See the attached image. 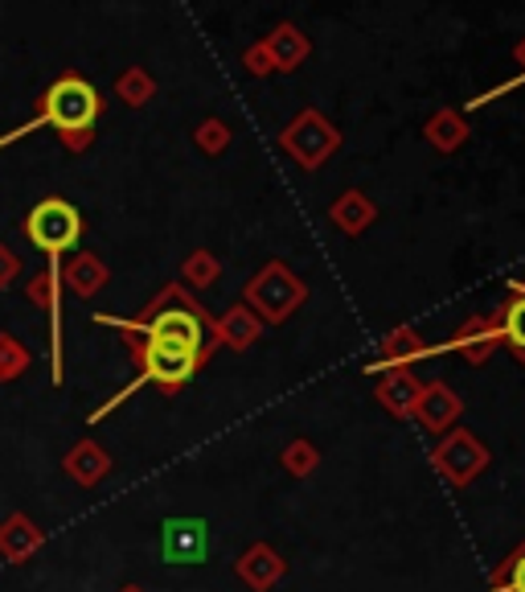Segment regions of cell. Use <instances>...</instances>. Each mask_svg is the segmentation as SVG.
Instances as JSON below:
<instances>
[{
  "label": "cell",
  "instance_id": "4",
  "mask_svg": "<svg viewBox=\"0 0 525 592\" xmlns=\"http://www.w3.org/2000/svg\"><path fill=\"white\" fill-rule=\"evenodd\" d=\"M243 297H246L243 305L251 309L259 322L280 325V322H288L300 305H304L308 285H304L288 264L271 259V264H262V268L251 276V285L243 288Z\"/></svg>",
  "mask_w": 525,
  "mask_h": 592
},
{
  "label": "cell",
  "instance_id": "7",
  "mask_svg": "<svg viewBox=\"0 0 525 592\" xmlns=\"http://www.w3.org/2000/svg\"><path fill=\"white\" fill-rule=\"evenodd\" d=\"M280 148L288 157H296V165L304 169H320L341 148V132L320 111H304L280 132Z\"/></svg>",
  "mask_w": 525,
  "mask_h": 592
},
{
  "label": "cell",
  "instance_id": "14",
  "mask_svg": "<svg viewBox=\"0 0 525 592\" xmlns=\"http://www.w3.org/2000/svg\"><path fill=\"white\" fill-rule=\"evenodd\" d=\"M497 325H501V341L525 366V280H509V301L497 313Z\"/></svg>",
  "mask_w": 525,
  "mask_h": 592
},
{
  "label": "cell",
  "instance_id": "27",
  "mask_svg": "<svg viewBox=\"0 0 525 592\" xmlns=\"http://www.w3.org/2000/svg\"><path fill=\"white\" fill-rule=\"evenodd\" d=\"M517 62H522V67H525V41H522V46H517ZM522 78H525V74H522ZM522 78H513V83H505V87H501V90L517 87V83H522ZM501 90H497V95H501Z\"/></svg>",
  "mask_w": 525,
  "mask_h": 592
},
{
  "label": "cell",
  "instance_id": "15",
  "mask_svg": "<svg viewBox=\"0 0 525 592\" xmlns=\"http://www.w3.org/2000/svg\"><path fill=\"white\" fill-rule=\"evenodd\" d=\"M374 218H378V206H374V197H366L362 190H345V194L333 202V210H329V222L345 234L369 231Z\"/></svg>",
  "mask_w": 525,
  "mask_h": 592
},
{
  "label": "cell",
  "instance_id": "9",
  "mask_svg": "<svg viewBox=\"0 0 525 592\" xmlns=\"http://www.w3.org/2000/svg\"><path fill=\"white\" fill-rule=\"evenodd\" d=\"M460 415H464V399L443 383V378H436V383H423V395L419 403H415V424H419L423 432H431V436H443L448 428H455L460 424Z\"/></svg>",
  "mask_w": 525,
  "mask_h": 592
},
{
  "label": "cell",
  "instance_id": "10",
  "mask_svg": "<svg viewBox=\"0 0 525 592\" xmlns=\"http://www.w3.org/2000/svg\"><path fill=\"white\" fill-rule=\"evenodd\" d=\"M497 346H501V325H497V313H492V317H468L448 338L443 350H452V354H460V359L473 362V366H485L497 354Z\"/></svg>",
  "mask_w": 525,
  "mask_h": 592
},
{
  "label": "cell",
  "instance_id": "18",
  "mask_svg": "<svg viewBox=\"0 0 525 592\" xmlns=\"http://www.w3.org/2000/svg\"><path fill=\"white\" fill-rule=\"evenodd\" d=\"M489 592H525V539L501 559V568L489 576Z\"/></svg>",
  "mask_w": 525,
  "mask_h": 592
},
{
  "label": "cell",
  "instance_id": "12",
  "mask_svg": "<svg viewBox=\"0 0 525 592\" xmlns=\"http://www.w3.org/2000/svg\"><path fill=\"white\" fill-rule=\"evenodd\" d=\"M378 375H382L378 387H374L378 403H382L390 415L411 420V415H415V403H419V395H423V383L411 375V366H394V371H378Z\"/></svg>",
  "mask_w": 525,
  "mask_h": 592
},
{
  "label": "cell",
  "instance_id": "5",
  "mask_svg": "<svg viewBox=\"0 0 525 592\" xmlns=\"http://www.w3.org/2000/svg\"><path fill=\"white\" fill-rule=\"evenodd\" d=\"M489 449H485V440L468 428H448L439 436V445L431 449V466L443 482L452 485V490H468V485L489 469Z\"/></svg>",
  "mask_w": 525,
  "mask_h": 592
},
{
  "label": "cell",
  "instance_id": "22",
  "mask_svg": "<svg viewBox=\"0 0 525 592\" xmlns=\"http://www.w3.org/2000/svg\"><path fill=\"white\" fill-rule=\"evenodd\" d=\"M120 95L132 104V108H141V104H148V99H152V78H148L141 67H132V71L120 78Z\"/></svg>",
  "mask_w": 525,
  "mask_h": 592
},
{
  "label": "cell",
  "instance_id": "17",
  "mask_svg": "<svg viewBox=\"0 0 525 592\" xmlns=\"http://www.w3.org/2000/svg\"><path fill=\"white\" fill-rule=\"evenodd\" d=\"M213 334H218V341L234 346V350H246L262 334V322L246 305H234L222 322H213Z\"/></svg>",
  "mask_w": 525,
  "mask_h": 592
},
{
  "label": "cell",
  "instance_id": "26",
  "mask_svg": "<svg viewBox=\"0 0 525 592\" xmlns=\"http://www.w3.org/2000/svg\"><path fill=\"white\" fill-rule=\"evenodd\" d=\"M13 268H17V264H13V259H9V255L0 252V285H4V280H9V276H13Z\"/></svg>",
  "mask_w": 525,
  "mask_h": 592
},
{
  "label": "cell",
  "instance_id": "19",
  "mask_svg": "<svg viewBox=\"0 0 525 592\" xmlns=\"http://www.w3.org/2000/svg\"><path fill=\"white\" fill-rule=\"evenodd\" d=\"M464 136H468V128H464V120H460L455 111H439L436 120L427 124V141L436 144L439 153H452V148H460V144H464Z\"/></svg>",
  "mask_w": 525,
  "mask_h": 592
},
{
  "label": "cell",
  "instance_id": "20",
  "mask_svg": "<svg viewBox=\"0 0 525 592\" xmlns=\"http://www.w3.org/2000/svg\"><path fill=\"white\" fill-rule=\"evenodd\" d=\"M280 461H283V469H288L292 478H313L316 466H320V449H316L313 440H304V436H300V440H292V445L283 449Z\"/></svg>",
  "mask_w": 525,
  "mask_h": 592
},
{
  "label": "cell",
  "instance_id": "13",
  "mask_svg": "<svg viewBox=\"0 0 525 592\" xmlns=\"http://www.w3.org/2000/svg\"><path fill=\"white\" fill-rule=\"evenodd\" d=\"M436 350L427 346V341L419 338V329H411V325H399L394 334H386L382 341V354H378V362L369 366L374 375L378 371H394V366H411V362H419V359H431Z\"/></svg>",
  "mask_w": 525,
  "mask_h": 592
},
{
  "label": "cell",
  "instance_id": "16",
  "mask_svg": "<svg viewBox=\"0 0 525 592\" xmlns=\"http://www.w3.org/2000/svg\"><path fill=\"white\" fill-rule=\"evenodd\" d=\"M267 55L276 62V71H296L300 62L308 58V37L300 34L296 25H280L276 34L267 37Z\"/></svg>",
  "mask_w": 525,
  "mask_h": 592
},
{
  "label": "cell",
  "instance_id": "21",
  "mask_svg": "<svg viewBox=\"0 0 525 592\" xmlns=\"http://www.w3.org/2000/svg\"><path fill=\"white\" fill-rule=\"evenodd\" d=\"M71 285H74V292H95V288L103 285V264L95 259V255H78L74 259V268H71Z\"/></svg>",
  "mask_w": 525,
  "mask_h": 592
},
{
  "label": "cell",
  "instance_id": "1",
  "mask_svg": "<svg viewBox=\"0 0 525 592\" xmlns=\"http://www.w3.org/2000/svg\"><path fill=\"white\" fill-rule=\"evenodd\" d=\"M103 325H120L127 334H141V338H157V341H173V346H185L193 354L210 359V350L218 346V334H213V322L193 305L181 288H164L160 301L148 313L144 322H111V317H99Z\"/></svg>",
  "mask_w": 525,
  "mask_h": 592
},
{
  "label": "cell",
  "instance_id": "23",
  "mask_svg": "<svg viewBox=\"0 0 525 592\" xmlns=\"http://www.w3.org/2000/svg\"><path fill=\"white\" fill-rule=\"evenodd\" d=\"M218 271L222 268H218V259H213L210 252H197V255H190V264H185V280L197 288H206L218 280Z\"/></svg>",
  "mask_w": 525,
  "mask_h": 592
},
{
  "label": "cell",
  "instance_id": "2",
  "mask_svg": "<svg viewBox=\"0 0 525 592\" xmlns=\"http://www.w3.org/2000/svg\"><path fill=\"white\" fill-rule=\"evenodd\" d=\"M99 108H103L99 90L90 87L87 78L66 74V78H58V83L41 95V116H37V120H29V124H21L17 132H9L0 144L17 141V136H29V132H37L41 124L58 128L62 136H78V132H90V128H95V120H99Z\"/></svg>",
  "mask_w": 525,
  "mask_h": 592
},
{
  "label": "cell",
  "instance_id": "3",
  "mask_svg": "<svg viewBox=\"0 0 525 592\" xmlns=\"http://www.w3.org/2000/svg\"><path fill=\"white\" fill-rule=\"evenodd\" d=\"M202 354H193V350H185V346H173V341H157V338H144L141 346V378L136 383H127L107 408H99L95 412V420L103 412H111L115 403H123L127 395H136L144 387V383H157V387H164V391H176V387H185L197 371H202Z\"/></svg>",
  "mask_w": 525,
  "mask_h": 592
},
{
  "label": "cell",
  "instance_id": "6",
  "mask_svg": "<svg viewBox=\"0 0 525 592\" xmlns=\"http://www.w3.org/2000/svg\"><path fill=\"white\" fill-rule=\"evenodd\" d=\"M25 234H29V243L37 252H46L50 259H62V252H71L78 243V234H83V215L62 197H46L25 218Z\"/></svg>",
  "mask_w": 525,
  "mask_h": 592
},
{
  "label": "cell",
  "instance_id": "8",
  "mask_svg": "<svg viewBox=\"0 0 525 592\" xmlns=\"http://www.w3.org/2000/svg\"><path fill=\"white\" fill-rule=\"evenodd\" d=\"M160 556L169 564H206V556H210V527H206V519L160 522Z\"/></svg>",
  "mask_w": 525,
  "mask_h": 592
},
{
  "label": "cell",
  "instance_id": "11",
  "mask_svg": "<svg viewBox=\"0 0 525 592\" xmlns=\"http://www.w3.org/2000/svg\"><path fill=\"white\" fill-rule=\"evenodd\" d=\"M288 576V559L271 547V543H251L239 556V580L251 592H271Z\"/></svg>",
  "mask_w": 525,
  "mask_h": 592
},
{
  "label": "cell",
  "instance_id": "24",
  "mask_svg": "<svg viewBox=\"0 0 525 592\" xmlns=\"http://www.w3.org/2000/svg\"><path fill=\"white\" fill-rule=\"evenodd\" d=\"M197 144H202L206 153H222V148L230 144L227 124H222V120H206V124L197 128Z\"/></svg>",
  "mask_w": 525,
  "mask_h": 592
},
{
  "label": "cell",
  "instance_id": "25",
  "mask_svg": "<svg viewBox=\"0 0 525 592\" xmlns=\"http://www.w3.org/2000/svg\"><path fill=\"white\" fill-rule=\"evenodd\" d=\"M246 71H251V74H271V71H276V62H271V55H267V46L246 50Z\"/></svg>",
  "mask_w": 525,
  "mask_h": 592
}]
</instances>
